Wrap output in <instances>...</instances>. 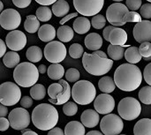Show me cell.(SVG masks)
<instances>
[{"label":"cell","mask_w":151,"mask_h":135,"mask_svg":"<svg viewBox=\"0 0 151 135\" xmlns=\"http://www.w3.org/2000/svg\"><path fill=\"white\" fill-rule=\"evenodd\" d=\"M142 15L140 13H138L137 11H129L125 18H124V23H127V22H134V23H138L140 21H142Z\"/></svg>","instance_id":"42"},{"label":"cell","mask_w":151,"mask_h":135,"mask_svg":"<svg viewBox=\"0 0 151 135\" xmlns=\"http://www.w3.org/2000/svg\"><path fill=\"white\" fill-rule=\"evenodd\" d=\"M133 34L135 41L139 43L144 42H151V21L145 19L135 24Z\"/></svg>","instance_id":"16"},{"label":"cell","mask_w":151,"mask_h":135,"mask_svg":"<svg viewBox=\"0 0 151 135\" xmlns=\"http://www.w3.org/2000/svg\"><path fill=\"white\" fill-rule=\"evenodd\" d=\"M22 135H38V134H36L35 132H34V131H32V130H27V132H25V133H23Z\"/></svg>","instance_id":"59"},{"label":"cell","mask_w":151,"mask_h":135,"mask_svg":"<svg viewBox=\"0 0 151 135\" xmlns=\"http://www.w3.org/2000/svg\"><path fill=\"white\" fill-rule=\"evenodd\" d=\"M82 65L84 69L91 75L103 76L108 73L113 66V60L108 57H103L95 52H84L82 57Z\"/></svg>","instance_id":"3"},{"label":"cell","mask_w":151,"mask_h":135,"mask_svg":"<svg viewBox=\"0 0 151 135\" xmlns=\"http://www.w3.org/2000/svg\"><path fill=\"white\" fill-rule=\"evenodd\" d=\"M39 70L31 62L19 64L13 72L14 81L21 88H32L39 79Z\"/></svg>","instance_id":"4"},{"label":"cell","mask_w":151,"mask_h":135,"mask_svg":"<svg viewBox=\"0 0 151 135\" xmlns=\"http://www.w3.org/2000/svg\"><path fill=\"white\" fill-rule=\"evenodd\" d=\"M64 87L60 82L58 83H52L48 88V95L50 99H57L58 96L63 92Z\"/></svg>","instance_id":"37"},{"label":"cell","mask_w":151,"mask_h":135,"mask_svg":"<svg viewBox=\"0 0 151 135\" xmlns=\"http://www.w3.org/2000/svg\"><path fill=\"white\" fill-rule=\"evenodd\" d=\"M58 82H60L63 87H64V90L63 92L58 96V97L57 99H49V102L51 103L52 104H56V105H64L65 103H66L67 102H69V99L72 96V91H71V87L68 83L67 80H59Z\"/></svg>","instance_id":"19"},{"label":"cell","mask_w":151,"mask_h":135,"mask_svg":"<svg viewBox=\"0 0 151 135\" xmlns=\"http://www.w3.org/2000/svg\"><path fill=\"white\" fill-rule=\"evenodd\" d=\"M148 2H150V3H151V0H147Z\"/></svg>","instance_id":"63"},{"label":"cell","mask_w":151,"mask_h":135,"mask_svg":"<svg viewBox=\"0 0 151 135\" xmlns=\"http://www.w3.org/2000/svg\"><path fill=\"white\" fill-rule=\"evenodd\" d=\"M26 57L31 63H38L42 58V51L38 46H31L26 51Z\"/></svg>","instance_id":"33"},{"label":"cell","mask_w":151,"mask_h":135,"mask_svg":"<svg viewBox=\"0 0 151 135\" xmlns=\"http://www.w3.org/2000/svg\"><path fill=\"white\" fill-rule=\"evenodd\" d=\"M85 132V126L78 121H71L65 127V135H86Z\"/></svg>","instance_id":"24"},{"label":"cell","mask_w":151,"mask_h":135,"mask_svg":"<svg viewBox=\"0 0 151 135\" xmlns=\"http://www.w3.org/2000/svg\"><path fill=\"white\" fill-rule=\"evenodd\" d=\"M143 75L134 64H122L114 73V80L117 88L125 92L136 90L142 84Z\"/></svg>","instance_id":"1"},{"label":"cell","mask_w":151,"mask_h":135,"mask_svg":"<svg viewBox=\"0 0 151 135\" xmlns=\"http://www.w3.org/2000/svg\"><path fill=\"white\" fill-rule=\"evenodd\" d=\"M40 20L35 15H28L24 22V28L27 33L34 34L40 28Z\"/></svg>","instance_id":"31"},{"label":"cell","mask_w":151,"mask_h":135,"mask_svg":"<svg viewBox=\"0 0 151 135\" xmlns=\"http://www.w3.org/2000/svg\"><path fill=\"white\" fill-rule=\"evenodd\" d=\"M52 12L57 17H65L70 10L69 4L65 0H58L52 4Z\"/></svg>","instance_id":"27"},{"label":"cell","mask_w":151,"mask_h":135,"mask_svg":"<svg viewBox=\"0 0 151 135\" xmlns=\"http://www.w3.org/2000/svg\"><path fill=\"white\" fill-rule=\"evenodd\" d=\"M86 135H104L103 133H101V132H99V131H90V132H88V134Z\"/></svg>","instance_id":"58"},{"label":"cell","mask_w":151,"mask_h":135,"mask_svg":"<svg viewBox=\"0 0 151 135\" xmlns=\"http://www.w3.org/2000/svg\"><path fill=\"white\" fill-rule=\"evenodd\" d=\"M113 1H115V2H122L123 0H113Z\"/></svg>","instance_id":"62"},{"label":"cell","mask_w":151,"mask_h":135,"mask_svg":"<svg viewBox=\"0 0 151 135\" xmlns=\"http://www.w3.org/2000/svg\"><path fill=\"white\" fill-rule=\"evenodd\" d=\"M91 21L85 16L77 17L73 22V30L79 34H84L90 30Z\"/></svg>","instance_id":"22"},{"label":"cell","mask_w":151,"mask_h":135,"mask_svg":"<svg viewBox=\"0 0 151 135\" xmlns=\"http://www.w3.org/2000/svg\"><path fill=\"white\" fill-rule=\"evenodd\" d=\"M46 96V88L42 84H35L30 88V96L34 100H42Z\"/></svg>","instance_id":"34"},{"label":"cell","mask_w":151,"mask_h":135,"mask_svg":"<svg viewBox=\"0 0 151 135\" xmlns=\"http://www.w3.org/2000/svg\"><path fill=\"white\" fill-rule=\"evenodd\" d=\"M140 14L146 19H151V3H146L142 5L140 9Z\"/></svg>","instance_id":"44"},{"label":"cell","mask_w":151,"mask_h":135,"mask_svg":"<svg viewBox=\"0 0 151 135\" xmlns=\"http://www.w3.org/2000/svg\"><path fill=\"white\" fill-rule=\"evenodd\" d=\"M68 52H69V55L71 57H73L74 59H78V58H81V57H83L84 49L80 43H73L70 46Z\"/></svg>","instance_id":"38"},{"label":"cell","mask_w":151,"mask_h":135,"mask_svg":"<svg viewBox=\"0 0 151 135\" xmlns=\"http://www.w3.org/2000/svg\"><path fill=\"white\" fill-rule=\"evenodd\" d=\"M106 19H107L104 15L98 13V14L93 16V18L91 19V25L96 29H102L106 25Z\"/></svg>","instance_id":"40"},{"label":"cell","mask_w":151,"mask_h":135,"mask_svg":"<svg viewBox=\"0 0 151 135\" xmlns=\"http://www.w3.org/2000/svg\"><path fill=\"white\" fill-rule=\"evenodd\" d=\"M98 88L103 93L111 94L115 90L117 86H116L114 79H112L110 76H104L103 78L99 80Z\"/></svg>","instance_id":"25"},{"label":"cell","mask_w":151,"mask_h":135,"mask_svg":"<svg viewBox=\"0 0 151 135\" xmlns=\"http://www.w3.org/2000/svg\"><path fill=\"white\" fill-rule=\"evenodd\" d=\"M63 112L67 117H73L78 112V106L75 102H67L63 106Z\"/></svg>","instance_id":"39"},{"label":"cell","mask_w":151,"mask_h":135,"mask_svg":"<svg viewBox=\"0 0 151 135\" xmlns=\"http://www.w3.org/2000/svg\"><path fill=\"white\" fill-rule=\"evenodd\" d=\"M58 0H35V2L41 5H50L57 2Z\"/></svg>","instance_id":"54"},{"label":"cell","mask_w":151,"mask_h":135,"mask_svg":"<svg viewBox=\"0 0 151 135\" xmlns=\"http://www.w3.org/2000/svg\"><path fill=\"white\" fill-rule=\"evenodd\" d=\"M43 53L47 61L51 64H59L65 58L67 50L63 42L51 41L46 44Z\"/></svg>","instance_id":"9"},{"label":"cell","mask_w":151,"mask_h":135,"mask_svg":"<svg viewBox=\"0 0 151 135\" xmlns=\"http://www.w3.org/2000/svg\"><path fill=\"white\" fill-rule=\"evenodd\" d=\"M31 2L32 0H12V4L18 8H27Z\"/></svg>","instance_id":"48"},{"label":"cell","mask_w":151,"mask_h":135,"mask_svg":"<svg viewBox=\"0 0 151 135\" xmlns=\"http://www.w3.org/2000/svg\"><path fill=\"white\" fill-rule=\"evenodd\" d=\"M20 105L21 107L25 108V109H29L32 105H33V98L30 96H23L20 99Z\"/></svg>","instance_id":"47"},{"label":"cell","mask_w":151,"mask_h":135,"mask_svg":"<svg viewBox=\"0 0 151 135\" xmlns=\"http://www.w3.org/2000/svg\"><path fill=\"white\" fill-rule=\"evenodd\" d=\"M21 23V17L18 11L9 8L2 11L0 14V25L1 27L9 31L15 30L19 27Z\"/></svg>","instance_id":"13"},{"label":"cell","mask_w":151,"mask_h":135,"mask_svg":"<svg viewBox=\"0 0 151 135\" xmlns=\"http://www.w3.org/2000/svg\"><path fill=\"white\" fill-rule=\"evenodd\" d=\"M130 10L128 7L119 2V3H113L111 4L107 11H106V19L108 22L115 27H121L124 26V18L126 14Z\"/></svg>","instance_id":"11"},{"label":"cell","mask_w":151,"mask_h":135,"mask_svg":"<svg viewBox=\"0 0 151 135\" xmlns=\"http://www.w3.org/2000/svg\"><path fill=\"white\" fill-rule=\"evenodd\" d=\"M127 33L119 27H115V28L111 32L110 34V40L109 42L111 44L113 45H119L123 47H130L129 45H126L127 42Z\"/></svg>","instance_id":"18"},{"label":"cell","mask_w":151,"mask_h":135,"mask_svg":"<svg viewBox=\"0 0 151 135\" xmlns=\"http://www.w3.org/2000/svg\"><path fill=\"white\" fill-rule=\"evenodd\" d=\"M11 126L10 125V121L9 119L5 118H0V129L2 132H4L6 130H8V128Z\"/></svg>","instance_id":"50"},{"label":"cell","mask_w":151,"mask_h":135,"mask_svg":"<svg viewBox=\"0 0 151 135\" xmlns=\"http://www.w3.org/2000/svg\"><path fill=\"white\" fill-rule=\"evenodd\" d=\"M140 102L143 104L150 105L151 104V86H145L142 87L138 94Z\"/></svg>","instance_id":"36"},{"label":"cell","mask_w":151,"mask_h":135,"mask_svg":"<svg viewBox=\"0 0 151 135\" xmlns=\"http://www.w3.org/2000/svg\"><path fill=\"white\" fill-rule=\"evenodd\" d=\"M74 35V30L65 25H61L57 31V36L58 40L62 42H69L70 41L73 40Z\"/></svg>","instance_id":"26"},{"label":"cell","mask_w":151,"mask_h":135,"mask_svg":"<svg viewBox=\"0 0 151 135\" xmlns=\"http://www.w3.org/2000/svg\"><path fill=\"white\" fill-rule=\"evenodd\" d=\"M7 47L13 51H19L23 50L27 44V36L20 30H12L7 34L5 37Z\"/></svg>","instance_id":"15"},{"label":"cell","mask_w":151,"mask_h":135,"mask_svg":"<svg viewBox=\"0 0 151 135\" xmlns=\"http://www.w3.org/2000/svg\"><path fill=\"white\" fill-rule=\"evenodd\" d=\"M126 5L128 7L130 11H136L137 10H140L142 5V0H126Z\"/></svg>","instance_id":"45"},{"label":"cell","mask_w":151,"mask_h":135,"mask_svg":"<svg viewBox=\"0 0 151 135\" xmlns=\"http://www.w3.org/2000/svg\"><path fill=\"white\" fill-rule=\"evenodd\" d=\"M3 63L7 68H14L19 64V55L13 50L7 51L5 55L2 57Z\"/></svg>","instance_id":"30"},{"label":"cell","mask_w":151,"mask_h":135,"mask_svg":"<svg viewBox=\"0 0 151 135\" xmlns=\"http://www.w3.org/2000/svg\"><path fill=\"white\" fill-rule=\"evenodd\" d=\"M21 91L15 82L6 81L0 86V103L5 106H13L20 102Z\"/></svg>","instance_id":"7"},{"label":"cell","mask_w":151,"mask_h":135,"mask_svg":"<svg viewBox=\"0 0 151 135\" xmlns=\"http://www.w3.org/2000/svg\"><path fill=\"white\" fill-rule=\"evenodd\" d=\"M47 135H65V131H63L61 128L59 127H54L51 130H50L48 132Z\"/></svg>","instance_id":"52"},{"label":"cell","mask_w":151,"mask_h":135,"mask_svg":"<svg viewBox=\"0 0 151 135\" xmlns=\"http://www.w3.org/2000/svg\"><path fill=\"white\" fill-rule=\"evenodd\" d=\"M123 118L116 114L105 115L100 122V129L104 135H119L124 128Z\"/></svg>","instance_id":"8"},{"label":"cell","mask_w":151,"mask_h":135,"mask_svg":"<svg viewBox=\"0 0 151 135\" xmlns=\"http://www.w3.org/2000/svg\"><path fill=\"white\" fill-rule=\"evenodd\" d=\"M47 74L50 79L54 80H59L64 77V74H65L64 66L60 64H51L48 67Z\"/></svg>","instance_id":"28"},{"label":"cell","mask_w":151,"mask_h":135,"mask_svg":"<svg viewBox=\"0 0 151 135\" xmlns=\"http://www.w3.org/2000/svg\"><path fill=\"white\" fill-rule=\"evenodd\" d=\"M7 113H8L7 106L1 103V105H0V116H1V118H4L5 116H7Z\"/></svg>","instance_id":"55"},{"label":"cell","mask_w":151,"mask_h":135,"mask_svg":"<svg viewBox=\"0 0 151 135\" xmlns=\"http://www.w3.org/2000/svg\"><path fill=\"white\" fill-rule=\"evenodd\" d=\"M52 10L48 5H42L36 10V17L42 22H47L52 18Z\"/></svg>","instance_id":"35"},{"label":"cell","mask_w":151,"mask_h":135,"mask_svg":"<svg viewBox=\"0 0 151 135\" xmlns=\"http://www.w3.org/2000/svg\"><path fill=\"white\" fill-rule=\"evenodd\" d=\"M144 60H146V61H149V60H151V57H147V58H144Z\"/></svg>","instance_id":"61"},{"label":"cell","mask_w":151,"mask_h":135,"mask_svg":"<svg viewBox=\"0 0 151 135\" xmlns=\"http://www.w3.org/2000/svg\"><path fill=\"white\" fill-rule=\"evenodd\" d=\"M125 49L123 46H119V45H113L111 44L109 45L107 49V54L108 57L112 59V60H121L125 57Z\"/></svg>","instance_id":"32"},{"label":"cell","mask_w":151,"mask_h":135,"mask_svg":"<svg viewBox=\"0 0 151 135\" xmlns=\"http://www.w3.org/2000/svg\"><path fill=\"white\" fill-rule=\"evenodd\" d=\"M94 108L99 114H110L115 108V100L109 94H101L96 97L94 101Z\"/></svg>","instance_id":"14"},{"label":"cell","mask_w":151,"mask_h":135,"mask_svg":"<svg viewBox=\"0 0 151 135\" xmlns=\"http://www.w3.org/2000/svg\"><path fill=\"white\" fill-rule=\"evenodd\" d=\"M100 116L96 110H86L81 116V121L88 128H94L99 124Z\"/></svg>","instance_id":"17"},{"label":"cell","mask_w":151,"mask_h":135,"mask_svg":"<svg viewBox=\"0 0 151 135\" xmlns=\"http://www.w3.org/2000/svg\"><path fill=\"white\" fill-rule=\"evenodd\" d=\"M11 127L17 131L26 129L30 125V115L25 108H15L8 116Z\"/></svg>","instance_id":"12"},{"label":"cell","mask_w":151,"mask_h":135,"mask_svg":"<svg viewBox=\"0 0 151 135\" xmlns=\"http://www.w3.org/2000/svg\"><path fill=\"white\" fill-rule=\"evenodd\" d=\"M38 70H39V73L41 74H44L48 71V68H47V66L45 65H41L38 66Z\"/></svg>","instance_id":"56"},{"label":"cell","mask_w":151,"mask_h":135,"mask_svg":"<svg viewBox=\"0 0 151 135\" xmlns=\"http://www.w3.org/2000/svg\"><path fill=\"white\" fill-rule=\"evenodd\" d=\"M0 6H1V11H4V4H3V2H0Z\"/></svg>","instance_id":"60"},{"label":"cell","mask_w":151,"mask_h":135,"mask_svg":"<svg viewBox=\"0 0 151 135\" xmlns=\"http://www.w3.org/2000/svg\"><path fill=\"white\" fill-rule=\"evenodd\" d=\"M118 112L125 120H134L141 115V103L134 97H125L119 103Z\"/></svg>","instance_id":"6"},{"label":"cell","mask_w":151,"mask_h":135,"mask_svg":"<svg viewBox=\"0 0 151 135\" xmlns=\"http://www.w3.org/2000/svg\"><path fill=\"white\" fill-rule=\"evenodd\" d=\"M96 54H97V55H99L100 57H108V54H106L105 52H104V51H102V50H96V51H94Z\"/></svg>","instance_id":"57"},{"label":"cell","mask_w":151,"mask_h":135,"mask_svg":"<svg viewBox=\"0 0 151 135\" xmlns=\"http://www.w3.org/2000/svg\"><path fill=\"white\" fill-rule=\"evenodd\" d=\"M134 135H151V119L142 118L134 127Z\"/></svg>","instance_id":"23"},{"label":"cell","mask_w":151,"mask_h":135,"mask_svg":"<svg viewBox=\"0 0 151 135\" xmlns=\"http://www.w3.org/2000/svg\"><path fill=\"white\" fill-rule=\"evenodd\" d=\"M0 47H1V50H0V57H3L5 53H6V42H4L3 40H0Z\"/></svg>","instance_id":"53"},{"label":"cell","mask_w":151,"mask_h":135,"mask_svg":"<svg viewBox=\"0 0 151 135\" xmlns=\"http://www.w3.org/2000/svg\"><path fill=\"white\" fill-rule=\"evenodd\" d=\"M31 119L33 125L37 129L41 131H50L56 127L59 115L54 106L49 103H41L33 110Z\"/></svg>","instance_id":"2"},{"label":"cell","mask_w":151,"mask_h":135,"mask_svg":"<svg viewBox=\"0 0 151 135\" xmlns=\"http://www.w3.org/2000/svg\"><path fill=\"white\" fill-rule=\"evenodd\" d=\"M72 97L80 105H88L95 101L96 89L94 84L88 80H78L72 88Z\"/></svg>","instance_id":"5"},{"label":"cell","mask_w":151,"mask_h":135,"mask_svg":"<svg viewBox=\"0 0 151 135\" xmlns=\"http://www.w3.org/2000/svg\"><path fill=\"white\" fill-rule=\"evenodd\" d=\"M139 50L141 55L142 56L143 58H147V57H151V42H142L140 47H139Z\"/></svg>","instance_id":"43"},{"label":"cell","mask_w":151,"mask_h":135,"mask_svg":"<svg viewBox=\"0 0 151 135\" xmlns=\"http://www.w3.org/2000/svg\"><path fill=\"white\" fill-rule=\"evenodd\" d=\"M104 4V0H73V6L77 12L85 17L98 14Z\"/></svg>","instance_id":"10"},{"label":"cell","mask_w":151,"mask_h":135,"mask_svg":"<svg viewBox=\"0 0 151 135\" xmlns=\"http://www.w3.org/2000/svg\"><path fill=\"white\" fill-rule=\"evenodd\" d=\"M84 43L88 50L96 51L103 46V38L97 33H91L85 37Z\"/></svg>","instance_id":"20"},{"label":"cell","mask_w":151,"mask_h":135,"mask_svg":"<svg viewBox=\"0 0 151 135\" xmlns=\"http://www.w3.org/2000/svg\"><path fill=\"white\" fill-rule=\"evenodd\" d=\"M78 13L79 12H73V13H71V14H67V15H65V17H63L62 18V19L59 21V24L60 25H64V24H65L68 20H70L71 19H73V18H74V17H78Z\"/></svg>","instance_id":"51"},{"label":"cell","mask_w":151,"mask_h":135,"mask_svg":"<svg viewBox=\"0 0 151 135\" xmlns=\"http://www.w3.org/2000/svg\"><path fill=\"white\" fill-rule=\"evenodd\" d=\"M143 78L145 82L151 86V63L145 66L143 71Z\"/></svg>","instance_id":"46"},{"label":"cell","mask_w":151,"mask_h":135,"mask_svg":"<svg viewBox=\"0 0 151 135\" xmlns=\"http://www.w3.org/2000/svg\"><path fill=\"white\" fill-rule=\"evenodd\" d=\"M142 56L140 53L139 48L135 46L128 47L125 51V58L130 64H137L142 60Z\"/></svg>","instance_id":"29"},{"label":"cell","mask_w":151,"mask_h":135,"mask_svg":"<svg viewBox=\"0 0 151 135\" xmlns=\"http://www.w3.org/2000/svg\"><path fill=\"white\" fill-rule=\"evenodd\" d=\"M119 135H126V134H119Z\"/></svg>","instance_id":"64"},{"label":"cell","mask_w":151,"mask_h":135,"mask_svg":"<svg viewBox=\"0 0 151 135\" xmlns=\"http://www.w3.org/2000/svg\"><path fill=\"white\" fill-rule=\"evenodd\" d=\"M65 80L68 82H77L80 80L81 74L76 68H69L65 72Z\"/></svg>","instance_id":"41"},{"label":"cell","mask_w":151,"mask_h":135,"mask_svg":"<svg viewBox=\"0 0 151 135\" xmlns=\"http://www.w3.org/2000/svg\"><path fill=\"white\" fill-rule=\"evenodd\" d=\"M57 32L53 26L50 24L42 25L38 30V37L41 41L44 42H50L56 37Z\"/></svg>","instance_id":"21"},{"label":"cell","mask_w":151,"mask_h":135,"mask_svg":"<svg viewBox=\"0 0 151 135\" xmlns=\"http://www.w3.org/2000/svg\"><path fill=\"white\" fill-rule=\"evenodd\" d=\"M114 28H115V26H112V25L107 26V27H105L104 28L103 36H104V40H105L106 42H109V40H110V34H111V32Z\"/></svg>","instance_id":"49"}]
</instances>
